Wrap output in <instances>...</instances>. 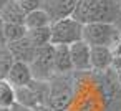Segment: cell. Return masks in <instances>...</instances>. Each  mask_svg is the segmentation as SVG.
I'll return each mask as SVG.
<instances>
[{
	"mask_svg": "<svg viewBox=\"0 0 121 111\" xmlns=\"http://www.w3.org/2000/svg\"><path fill=\"white\" fill-rule=\"evenodd\" d=\"M71 17L83 25L88 23L118 25L121 22V15L114 0H80Z\"/></svg>",
	"mask_w": 121,
	"mask_h": 111,
	"instance_id": "6da1fadb",
	"label": "cell"
},
{
	"mask_svg": "<svg viewBox=\"0 0 121 111\" xmlns=\"http://www.w3.org/2000/svg\"><path fill=\"white\" fill-rule=\"evenodd\" d=\"M83 40L90 47L113 48L121 40V30L114 23H88L83 28Z\"/></svg>",
	"mask_w": 121,
	"mask_h": 111,
	"instance_id": "7a4b0ae2",
	"label": "cell"
},
{
	"mask_svg": "<svg viewBox=\"0 0 121 111\" xmlns=\"http://www.w3.org/2000/svg\"><path fill=\"white\" fill-rule=\"evenodd\" d=\"M52 28V45H73L83 40V28L85 25L75 20L73 17H66L56 20L50 25Z\"/></svg>",
	"mask_w": 121,
	"mask_h": 111,
	"instance_id": "3957f363",
	"label": "cell"
},
{
	"mask_svg": "<svg viewBox=\"0 0 121 111\" xmlns=\"http://www.w3.org/2000/svg\"><path fill=\"white\" fill-rule=\"evenodd\" d=\"M53 58H55V45H45L37 48L35 58L30 63L33 80L40 81H50L55 76V66H53Z\"/></svg>",
	"mask_w": 121,
	"mask_h": 111,
	"instance_id": "277c9868",
	"label": "cell"
},
{
	"mask_svg": "<svg viewBox=\"0 0 121 111\" xmlns=\"http://www.w3.org/2000/svg\"><path fill=\"white\" fill-rule=\"evenodd\" d=\"M50 85H52V91H50L48 106L53 111H66L73 98V90L70 86V81H66V75H55L50 80Z\"/></svg>",
	"mask_w": 121,
	"mask_h": 111,
	"instance_id": "5b68a950",
	"label": "cell"
},
{
	"mask_svg": "<svg viewBox=\"0 0 121 111\" xmlns=\"http://www.w3.org/2000/svg\"><path fill=\"white\" fill-rule=\"evenodd\" d=\"M42 2V10L48 13L52 18V23L66 17H71L80 0H40Z\"/></svg>",
	"mask_w": 121,
	"mask_h": 111,
	"instance_id": "8992f818",
	"label": "cell"
},
{
	"mask_svg": "<svg viewBox=\"0 0 121 111\" xmlns=\"http://www.w3.org/2000/svg\"><path fill=\"white\" fill-rule=\"evenodd\" d=\"M70 55H71L75 71H90L91 70V47L85 40H80V42L70 45Z\"/></svg>",
	"mask_w": 121,
	"mask_h": 111,
	"instance_id": "52a82bcc",
	"label": "cell"
},
{
	"mask_svg": "<svg viewBox=\"0 0 121 111\" xmlns=\"http://www.w3.org/2000/svg\"><path fill=\"white\" fill-rule=\"evenodd\" d=\"M7 48H9L10 53L13 55L15 61H23V63H28V65L33 61L35 53H37V48L32 45V42H30L27 37L22 38V40L7 43Z\"/></svg>",
	"mask_w": 121,
	"mask_h": 111,
	"instance_id": "ba28073f",
	"label": "cell"
},
{
	"mask_svg": "<svg viewBox=\"0 0 121 111\" xmlns=\"http://www.w3.org/2000/svg\"><path fill=\"white\" fill-rule=\"evenodd\" d=\"M114 53L109 47H91V70L106 71L111 68Z\"/></svg>",
	"mask_w": 121,
	"mask_h": 111,
	"instance_id": "9c48e42d",
	"label": "cell"
},
{
	"mask_svg": "<svg viewBox=\"0 0 121 111\" xmlns=\"http://www.w3.org/2000/svg\"><path fill=\"white\" fill-rule=\"evenodd\" d=\"M7 80L15 86H28L32 81H33V75H32V68L28 63H23V61H15L13 66L10 68L9 71V76Z\"/></svg>",
	"mask_w": 121,
	"mask_h": 111,
	"instance_id": "30bf717a",
	"label": "cell"
},
{
	"mask_svg": "<svg viewBox=\"0 0 121 111\" xmlns=\"http://www.w3.org/2000/svg\"><path fill=\"white\" fill-rule=\"evenodd\" d=\"M53 66H55V75H70L71 71H75L68 45H55Z\"/></svg>",
	"mask_w": 121,
	"mask_h": 111,
	"instance_id": "8fae6325",
	"label": "cell"
},
{
	"mask_svg": "<svg viewBox=\"0 0 121 111\" xmlns=\"http://www.w3.org/2000/svg\"><path fill=\"white\" fill-rule=\"evenodd\" d=\"M0 18L5 23H25L27 13L20 7L18 0H9V4L0 12Z\"/></svg>",
	"mask_w": 121,
	"mask_h": 111,
	"instance_id": "7c38bea8",
	"label": "cell"
},
{
	"mask_svg": "<svg viewBox=\"0 0 121 111\" xmlns=\"http://www.w3.org/2000/svg\"><path fill=\"white\" fill-rule=\"evenodd\" d=\"M27 38L32 42L35 48L45 47L52 43V28L50 27H42V28H30L27 30Z\"/></svg>",
	"mask_w": 121,
	"mask_h": 111,
	"instance_id": "4fadbf2b",
	"label": "cell"
},
{
	"mask_svg": "<svg viewBox=\"0 0 121 111\" xmlns=\"http://www.w3.org/2000/svg\"><path fill=\"white\" fill-rule=\"evenodd\" d=\"M15 103H18L22 106H27L30 109H33V108H37L40 104L35 91L30 86H18V88H15Z\"/></svg>",
	"mask_w": 121,
	"mask_h": 111,
	"instance_id": "5bb4252c",
	"label": "cell"
},
{
	"mask_svg": "<svg viewBox=\"0 0 121 111\" xmlns=\"http://www.w3.org/2000/svg\"><path fill=\"white\" fill-rule=\"evenodd\" d=\"M52 25V18L48 17V13L42 9L35 10V12H30L27 13V18H25V27L27 30L30 28H42V27H50Z\"/></svg>",
	"mask_w": 121,
	"mask_h": 111,
	"instance_id": "9a60e30c",
	"label": "cell"
},
{
	"mask_svg": "<svg viewBox=\"0 0 121 111\" xmlns=\"http://www.w3.org/2000/svg\"><path fill=\"white\" fill-rule=\"evenodd\" d=\"M15 104V86L9 80H0V108L10 109Z\"/></svg>",
	"mask_w": 121,
	"mask_h": 111,
	"instance_id": "2e32d148",
	"label": "cell"
},
{
	"mask_svg": "<svg viewBox=\"0 0 121 111\" xmlns=\"http://www.w3.org/2000/svg\"><path fill=\"white\" fill-rule=\"evenodd\" d=\"M4 33H5L7 43L17 42V40H22L27 37V27H25V23H5Z\"/></svg>",
	"mask_w": 121,
	"mask_h": 111,
	"instance_id": "e0dca14e",
	"label": "cell"
},
{
	"mask_svg": "<svg viewBox=\"0 0 121 111\" xmlns=\"http://www.w3.org/2000/svg\"><path fill=\"white\" fill-rule=\"evenodd\" d=\"M13 63H15V58L10 53V50L7 47L0 48V80H7L9 71L13 66Z\"/></svg>",
	"mask_w": 121,
	"mask_h": 111,
	"instance_id": "ac0fdd59",
	"label": "cell"
},
{
	"mask_svg": "<svg viewBox=\"0 0 121 111\" xmlns=\"http://www.w3.org/2000/svg\"><path fill=\"white\" fill-rule=\"evenodd\" d=\"M20 7L23 9L25 13H30V12H35L38 9H42V2L40 0H18Z\"/></svg>",
	"mask_w": 121,
	"mask_h": 111,
	"instance_id": "d6986e66",
	"label": "cell"
},
{
	"mask_svg": "<svg viewBox=\"0 0 121 111\" xmlns=\"http://www.w3.org/2000/svg\"><path fill=\"white\" fill-rule=\"evenodd\" d=\"M4 27H5V22L0 18V48L7 47V40H5V33H4Z\"/></svg>",
	"mask_w": 121,
	"mask_h": 111,
	"instance_id": "ffe728a7",
	"label": "cell"
},
{
	"mask_svg": "<svg viewBox=\"0 0 121 111\" xmlns=\"http://www.w3.org/2000/svg\"><path fill=\"white\" fill-rule=\"evenodd\" d=\"M111 68H114V71H121V55H114V60H113V65Z\"/></svg>",
	"mask_w": 121,
	"mask_h": 111,
	"instance_id": "44dd1931",
	"label": "cell"
},
{
	"mask_svg": "<svg viewBox=\"0 0 121 111\" xmlns=\"http://www.w3.org/2000/svg\"><path fill=\"white\" fill-rule=\"evenodd\" d=\"M10 111H33V109H30V108H27V106H22V104H18V103H15V104L10 108Z\"/></svg>",
	"mask_w": 121,
	"mask_h": 111,
	"instance_id": "7402d4cb",
	"label": "cell"
},
{
	"mask_svg": "<svg viewBox=\"0 0 121 111\" xmlns=\"http://www.w3.org/2000/svg\"><path fill=\"white\" fill-rule=\"evenodd\" d=\"M33 111H53L48 104H38L37 108H33Z\"/></svg>",
	"mask_w": 121,
	"mask_h": 111,
	"instance_id": "603a6c76",
	"label": "cell"
},
{
	"mask_svg": "<svg viewBox=\"0 0 121 111\" xmlns=\"http://www.w3.org/2000/svg\"><path fill=\"white\" fill-rule=\"evenodd\" d=\"M7 4H9V0H0V12H2V9H4Z\"/></svg>",
	"mask_w": 121,
	"mask_h": 111,
	"instance_id": "cb8c5ba5",
	"label": "cell"
},
{
	"mask_svg": "<svg viewBox=\"0 0 121 111\" xmlns=\"http://www.w3.org/2000/svg\"><path fill=\"white\" fill-rule=\"evenodd\" d=\"M114 4H116V7L119 10V15H121V0H114Z\"/></svg>",
	"mask_w": 121,
	"mask_h": 111,
	"instance_id": "d4e9b609",
	"label": "cell"
},
{
	"mask_svg": "<svg viewBox=\"0 0 121 111\" xmlns=\"http://www.w3.org/2000/svg\"><path fill=\"white\" fill-rule=\"evenodd\" d=\"M116 76H118V83H119V86H121V71H118Z\"/></svg>",
	"mask_w": 121,
	"mask_h": 111,
	"instance_id": "484cf974",
	"label": "cell"
},
{
	"mask_svg": "<svg viewBox=\"0 0 121 111\" xmlns=\"http://www.w3.org/2000/svg\"><path fill=\"white\" fill-rule=\"evenodd\" d=\"M0 111H10V109H5V108H0Z\"/></svg>",
	"mask_w": 121,
	"mask_h": 111,
	"instance_id": "4316f807",
	"label": "cell"
}]
</instances>
